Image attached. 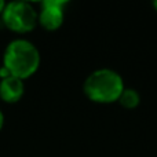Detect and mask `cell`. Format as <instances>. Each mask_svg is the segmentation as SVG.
<instances>
[{"instance_id": "ba28073f", "label": "cell", "mask_w": 157, "mask_h": 157, "mask_svg": "<svg viewBox=\"0 0 157 157\" xmlns=\"http://www.w3.org/2000/svg\"><path fill=\"white\" fill-rule=\"evenodd\" d=\"M6 4H7V3H4V2H3V0H0V15H2V14H3V11H4Z\"/></svg>"}, {"instance_id": "7a4b0ae2", "label": "cell", "mask_w": 157, "mask_h": 157, "mask_svg": "<svg viewBox=\"0 0 157 157\" xmlns=\"http://www.w3.org/2000/svg\"><path fill=\"white\" fill-rule=\"evenodd\" d=\"M124 81L117 72L103 68L90 73L84 80V95L91 102L108 105L117 102L124 90Z\"/></svg>"}, {"instance_id": "277c9868", "label": "cell", "mask_w": 157, "mask_h": 157, "mask_svg": "<svg viewBox=\"0 0 157 157\" xmlns=\"http://www.w3.org/2000/svg\"><path fill=\"white\" fill-rule=\"evenodd\" d=\"M65 0H44L40 4V11L37 13V24H40L46 30H57L62 26L65 19Z\"/></svg>"}, {"instance_id": "5b68a950", "label": "cell", "mask_w": 157, "mask_h": 157, "mask_svg": "<svg viewBox=\"0 0 157 157\" xmlns=\"http://www.w3.org/2000/svg\"><path fill=\"white\" fill-rule=\"evenodd\" d=\"M25 92L24 80L14 76H7L0 80V98L7 103H17Z\"/></svg>"}, {"instance_id": "3957f363", "label": "cell", "mask_w": 157, "mask_h": 157, "mask_svg": "<svg viewBox=\"0 0 157 157\" xmlns=\"http://www.w3.org/2000/svg\"><path fill=\"white\" fill-rule=\"evenodd\" d=\"M6 28L15 33H28L37 25V11L28 2H11L2 14Z\"/></svg>"}, {"instance_id": "6da1fadb", "label": "cell", "mask_w": 157, "mask_h": 157, "mask_svg": "<svg viewBox=\"0 0 157 157\" xmlns=\"http://www.w3.org/2000/svg\"><path fill=\"white\" fill-rule=\"evenodd\" d=\"M40 66V52L29 40L15 39L7 44L3 54V68L21 80L30 77Z\"/></svg>"}, {"instance_id": "9c48e42d", "label": "cell", "mask_w": 157, "mask_h": 157, "mask_svg": "<svg viewBox=\"0 0 157 157\" xmlns=\"http://www.w3.org/2000/svg\"><path fill=\"white\" fill-rule=\"evenodd\" d=\"M153 7H155V10L157 11V0H155V2H153Z\"/></svg>"}, {"instance_id": "8992f818", "label": "cell", "mask_w": 157, "mask_h": 157, "mask_svg": "<svg viewBox=\"0 0 157 157\" xmlns=\"http://www.w3.org/2000/svg\"><path fill=\"white\" fill-rule=\"evenodd\" d=\"M117 102L125 109H135L141 102V95L134 88H124Z\"/></svg>"}, {"instance_id": "52a82bcc", "label": "cell", "mask_w": 157, "mask_h": 157, "mask_svg": "<svg viewBox=\"0 0 157 157\" xmlns=\"http://www.w3.org/2000/svg\"><path fill=\"white\" fill-rule=\"evenodd\" d=\"M3 125H4V114H3V112L0 110V131H2Z\"/></svg>"}]
</instances>
